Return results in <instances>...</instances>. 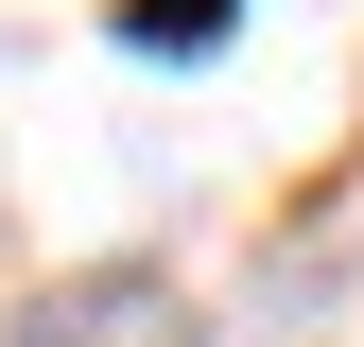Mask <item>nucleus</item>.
<instances>
[{"label":"nucleus","instance_id":"1","mask_svg":"<svg viewBox=\"0 0 364 347\" xmlns=\"http://www.w3.org/2000/svg\"><path fill=\"white\" fill-rule=\"evenodd\" d=\"M0 347H139V295H122V278H87V295H18Z\"/></svg>","mask_w":364,"mask_h":347},{"label":"nucleus","instance_id":"2","mask_svg":"<svg viewBox=\"0 0 364 347\" xmlns=\"http://www.w3.org/2000/svg\"><path fill=\"white\" fill-rule=\"evenodd\" d=\"M225 18H243V0H122V35H139V53H208Z\"/></svg>","mask_w":364,"mask_h":347}]
</instances>
